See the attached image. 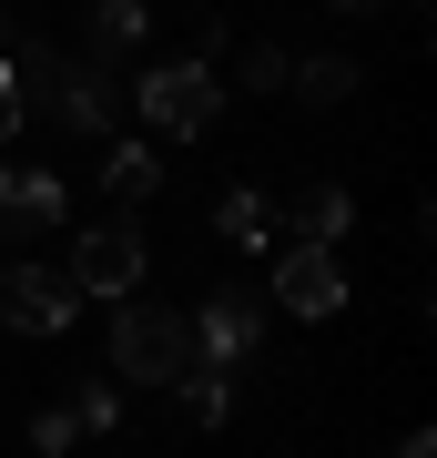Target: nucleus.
Instances as JSON below:
<instances>
[{"instance_id":"6","label":"nucleus","mask_w":437,"mask_h":458,"mask_svg":"<svg viewBox=\"0 0 437 458\" xmlns=\"http://www.w3.org/2000/svg\"><path fill=\"white\" fill-rule=\"evenodd\" d=\"M275 295H285L295 316H336V306H346L336 245H285V255H275Z\"/></svg>"},{"instance_id":"3","label":"nucleus","mask_w":437,"mask_h":458,"mask_svg":"<svg viewBox=\"0 0 437 458\" xmlns=\"http://www.w3.org/2000/svg\"><path fill=\"white\" fill-rule=\"evenodd\" d=\"M214 113H224V82H214V62H163V72H143V123L153 132H204Z\"/></svg>"},{"instance_id":"10","label":"nucleus","mask_w":437,"mask_h":458,"mask_svg":"<svg viewBox=\"0 0 437 458\" xmlns=\"http://www.w3.org/2000/svg\"><path fill=\"white\" fill-rule=\"evenodd\" d=\"M143 31H153L143 0H92V51H132Z\"/></svg>"},{"instance_id":"17","label":"nucleus","mask_w":437,"mask_h":458,"mask_svg":"<svg viewBox=\"0 0 437 458\" xmlns=\"http://www.w3.org/2000/svg\"><path fill=\"white\" fill-rule=\"evenodd\" d=\"M285 72H295L285 51H244V82H255V92H285Z\"/></svg>"},{"instance_id":"5","label":"nucleus","mask_w":437,"mask_h":458,"mask_svg":"<svg viewBox=\"0 0 437 458\" xmlns=\"http://www.w3.org/2000/svg\"><path fill=\"white\" fill-rule=\"evenodd\" d=\"M71 306H81L71 276H51V265H0V327H21V336H62Z\"/></svg>"},{"instance_id":"13","label":"nucleus","mask_w":437,"mask_h":458,"mask_svg":"<svg viewBox=\"0 0 437 458\" xmlns=\"http://www.w3.org/2000/svg\"><path fill=\"white\" fill-rule=\"evenodd\" d=\"M173 387H183V408H194L204 428H224V418H234V387H224V367H183Z\"/></svg>"},{"instance_id":"19","label":"nucleus","mask_w":437,"mask_h":458,"mask_svg":"<svg viewBox=\"0 0 437 458\" xmlns=\"http://www.w3.org/2000/svg\"><path fill=\"white\" fill-rule=\"evenodd\" d=\"M397 458H437V438H407V448H397Z\"/></svg>"},{"instance_id":"15","label":"nucleus","mask_w":437,"mask_h":458,"mask_svg":"<svg viewBox=\"0 0 437 458\" xmlns=\"http://www.w3.org/2000/svg\"><path fill=\"white\" fill-rule=\"evenodd\" d=\"M71 438H81V418H71V408H41V418H31V448H41V458H62Z\"/></svg>"},{"instance_id":"11","label":"nucleus","mask_w":437,"mask_h":458,"mask_svg":"<svg viewBox=\"0 0 437 458\" xmlns=\"http://www.w3.org/2000/svg\"><path fill=\"white\" fill-rule=\"evenodd\" d=\"M214 225H224V245H275V204H265V194H224Z\"/></svg>"},{"instance_id":"2","label":"nucleus","mask_w":437,"mask_h":458,"mask_svg":"<svg viewBox=\"0 0 437 458\" xmlns=\"http://www.w3.org/2000/svg\"><path fill=\"white\" fill-rule=\"evenodd\" d=\"M113 367L132 377V387H173V377L194 367V316L122 295V316H113Z\"/></svg>"},{"instance_id":"16","label":"nucleus","mask_w":437,"mask_h":458,"mask_svg":"<svg viewBox=\"0 0 437 458\" xmlns=\"http://www.w3.org/2000/svg\"><path fill=\"white\" fill-rule=\"evenodd\" d=\"M71 418H81V428H113L122 397H113V387H71Z\"/></svg>"},{"instance_id":"9","label":"nucleus","mask_w":437,"mask_h":458,"mask_svg":"<svg viewBox=\"0 0 437 458\" xmlns=\"http://www.w3.org/2000/svg\"><path fill=\"white\" fill-rule=\"evenodd\" d=\"M275 225L295 234V245H336V234H346V183H306L295 214H275Z\"/></svg>"},{"instance_id":"12","label":"nucleus","mask_w":437,"mask_h":458,"mask_svg":"<svg viewBox=\"0 0 437 458\" xmlns=\"http://www.w3.org/2000/svg\"><path fill=\"white\" fill-rule=\"evenodd\" d=\"M285 82L306 92V102H346V92H357V62H346V51H315V62L285 72Z\"/></svg>"},{"instance_id":"20","label":"nucleus","mask_w":437,"mask_h":458,"mask_svg":"<svg viewBox=\"0 0 437 458\" xmlns=\"http://www.w3.org/2000/svg\"><path fill=\"white\" fill-rule=\"evenodd\" d=\"M346 11H366V0H346Z\"/></svg>"},{"instance_id":"8","label":"nucleus","mask_w":437,"mask_h":458,"mask_svg":"<svg viewBox=\"0 0 437 458\" xmlns=\"http://www.w3.org/2000/svg\"><path fill=\"white\" fill-rule=\"evenodd\" d=\"M255 327H265V316L244 306V295H214V306L194 316V357H214V367H234L244 346H255Z\"/></svg>"},{"instance_id":"18","label":"nucleus","mask_w":437,"mask_h":458,"mask_svg":"<svg viewBox=\"0 0 437 458\" xmlns=\"http://www.w3.org/2000/svg\"><path fill=\"white\" fill-rule=\"evenodd\" d=\"M21 132V92H11V62H0V143Z\"/></svg>"},{"instance_id":"7","label":"nucleus","mask_w":437,"mask_h":458,"mask_svg":"<svg viewBox=\"0 0 437 458\" xmlns=\"http://www.w3.org/2000/svg\"><path fill=\"white\" fill-rule=\"evenodd\" d=\"M62 214H71L62 174H31V164H11V174H0V234H51Z\"/></svg>"},{"instance_id":"4","label":"nucleus","mask_w":437,"mask_h":458,"mask_svg":"<svg viewBox=\"0 0 437 458\" xmlns=\"http://www.w3.org/2000/svg\"><path fill=\"white\" fill-rule=\"evenodd\" d=\"M71 285H81V295H113V306L143 295V234H132L122 214L92 225V234H71Z\"/></svg>"},{"instance_id":"1","label":"nucleus","mask_w":437,"mask_h":458,"mask_svg":"<svg viewBox=\"0 0 437 458\" xmlns=\"http://www.w3.org/2000/svg\"><path fill=\"white\" fill-rule=\"evenodd\" d=\"M11 92H21V113H51V123H71V132H113V113H122L113 72L62 62V51H11Z\"/></svg>"},{"instance_id":"14","label":"nucleus","mask_w":437,"mask_h":458,"mask_svg":"<svg viewBox=\"0 0 437 458\" xmlns=\"http://www.w3.org/2000/svg\"><path fill=\"white\" fill-rule=\"evenodd\" d=\"M153 183H163V164H153V153H132V143L113 153V164H102V194H113V204H143Z\"/></svg>"}]
</instances>
